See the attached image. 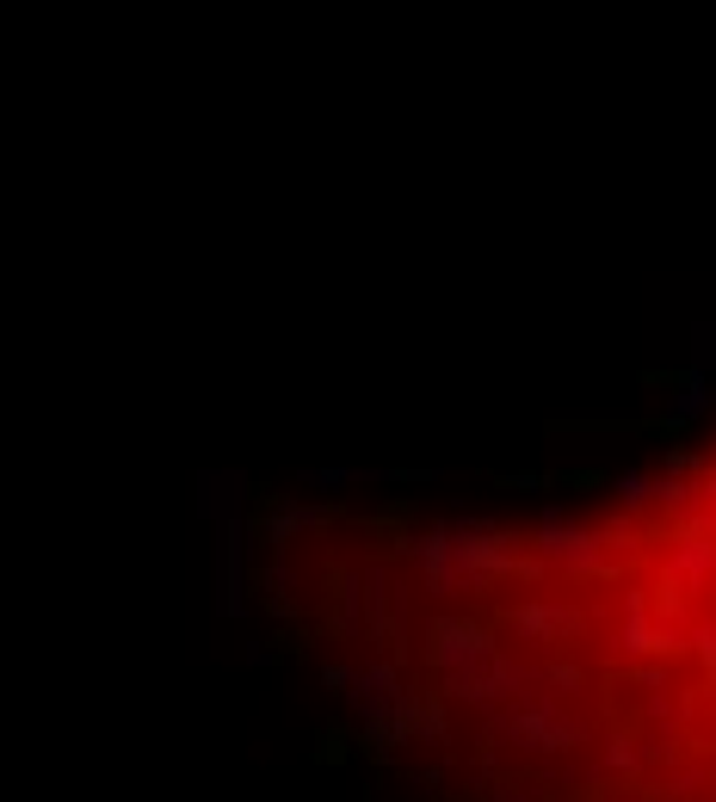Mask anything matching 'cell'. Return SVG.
<instances>
[{
    "label": "cell",
    "mask_w": 716,
    "mask_h": 802,
    "mask_svg": "<svg viewBox=\"0 0 716 802\" xmlns=\"http://www.w3.org/2000/svg\"><path fill=\"white\" fill-rule=\"evenodd\" d=\"M420 568L395 605H420L432 717L519 710L531 753H580V797H716V439L612 507L531 531L432 537L395 549Z\"/></svg>",
    "instance_id": "6da1fadb"
}]
</instances>
